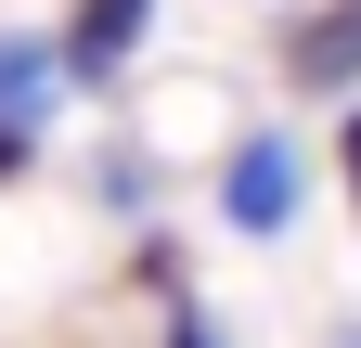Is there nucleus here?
<instances>
[{"label": "nucleus", "instance_id": "f257e3e1", "mask_svg": "<svg viewBox=\"0 0 361 348\" xmlns=\"http://www.w3.org/2000/svg\"><path fill=\"white\" fill-rule=\"evenodd\" d=\"M219 220H233V232H284V220H297V142H284V129H258V142H233V181H219Z\"/></svg>", "mask_w": 361, "mask_h": 348}, {"label": "nucleus", "instance_id": "f03ea898", "mask_svg": "<svg viewBox=\"0 0 361 348\" xmlns=\"http://www.w3.org/2000/svg\"><path fill=\"white\" fill-rule=\"evenodd\" d=\"M142 26H155V0H78V26L52 39V52H65L78 91H116V65L142 52Z\"/></svg>", "mask_w": 361, "mask_h": 348}, {"label": "nucleus", "instance_id": "7ed1b4c3", "mask_svg": "<svg viewBox=\"0 0 361 348\" xmlns=\"http://www.w3.org/2000/svg\"><path fill=\"white\" fill-rule=\"evenodd\" d=\"M284 77H297V91H361V0L284 26Z\"/></svg>", "mask_w": 361, "mask_h": 348}, {"label": "nucleus", "instance_id": "20e7f679", "mask_svg": "<svg viewBox=\"0 0 361 348\" xmlns=\"http://www.w3.org/2000/svg\"><path fill=\"white\" fill-rule=\"evenodd\" d=\"M52 77H65V52H52V39H0V129H13V142H39V116L65 104Z\"/></svg>", "mask_w": 361, "mask_h": 348}, {"label": "nucleus", "instance_id": "39448f33", "mask_svg": "<svg viewBox=\"0 0 361 348\" xmlns=\"http://www.w3.org/2000/svg\"><path fill=\"white\" fill-rule=\"evenodd\" d=\"M142 271H155V297H168V348H219V323L194 310V297H180V258H168V245L142 258Z\"/></svg>", "mask_w": 361, "mask_h": 348}, {"label": "nucleus", "instance_id": "423d86ee", "mask_svg": "<svg viewBox=\"0 0 361 348\" xmlns=\"http://www.w3.org/2000/svg\"><path fill=\"white\" fill-rule=\"evenodd\" d=\"M336 181H348V206H361V104L336 116Z\"/></svg>", "mask_w": 361, "mask_h": 348}, {"label": "nucleus", "instance_id": "0eeeda50", "mask_svg": "<svg viewBox=\"0 0 361 348\" xmlns=\"http://www.w3.org/2000/svg\"><path fill=\"white\" fill-rule=\"evenodd\" d=\"M13 168H26V142H13V129H0V181H13Z\"/></svg>", "mask_w": 361, "mask_h": 348}]
</instances>
